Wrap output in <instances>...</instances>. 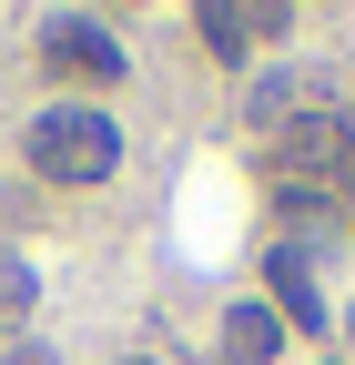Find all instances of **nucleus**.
<instances>
[{
    "label": "nucleus",
    "instance_id": "nucleus-3",
    "mask_svg": "<svg viewBox=\"0 0 355 365\" xmlns=\"http://www.w3.org/2000/svg\"><path fill=\"white\" fill-rule=\"evenodd\" d=\"M193 31H203L224 61H264V51L294 31V11H274V0H203V11H193Z\"/></svg>",
    "mask_w": 355,
    "mask_h": 365
},
{
    "label": "nucleus",
    "instance_id": "nucleus-1",
    "mask_svg": "<svg viewBox=\"0 0 355 365\" xmlns=\"http://www.w3.org/2000/svg\"><path fill=\"white\" fill-rule=\"evenodd\" d=\"M21 153H31L41 182L81 193V182H112V163H122V122H112L102 102H51V112H31Z\"/></svg>",
    "mask_w": 355,
    "mask_h": 365
},
{
    "label": "nucleus",
    "instance_id": "nucleus-6",
    "mask_svg": "<svg viewBox=\"0 0 355 365\" xmlns=\"http://www.w3.org/2000/svg\"><path fill=\"white\" fill-rule=\"evenodd\" d=\"M264 355H284V314L244 294V304L224 314V365H264Z\"/></svg>",
    "mask_w": 355,
    "mask_h": 365
},
{
    "label": "nucleus",
    "instance_id": "nucleus-9",
    "mask_svg": "<svg viewBox=\"0 0 355 365\" xmlns=\"http://www.w3.org/2000/svg\"><path fill=\"white\" fill-rule=\"evenodd\" d=\"M0 365H61V355H51V345H31V335H21V345H0Z\"/></svg>",
    "mask_w": 355,
    "mask_h": 365
},
{
    "label": "nucleus",
    "instance_id": "nucleus-10",
    "mask_svg": "<svg viewBox=\"0 0 355 365\" xmlns=\"http://www.w3.org/2000/svg\"><path fill=\"white\" fill-rule=\"evenodd\" d=\"M122 365H153V355H122Z\"/></svg>",
    "mask_w": 355,
    "mask_h": 365
},
{
    "label": "nucleus",
    "instance_id": "nucleus-7",
    "mask_svg": "<svg viewBox=\"0 0 355 365\" xmlns=\"http://www.w3.org/2000/svg\"><path fill=\"white\" fill-rule=\"evenodd\" d=\"M31 304H41V274H31L21 254H0V335H21V325H31Z\"/></svg>",
    "mask_w": 355,
    "mask_h": 365
},
{
    "label": "nucleus",
    "instance_id": "nucleus-2",
    "mask_svg": "<svg viewBox=\"0 0 355 365\" xmlns=\"http://www.w3.org/2000/svg\"><path fill=\"white\" fill-rule=\"evenodd\" d=\"M325 112H335V81L315 61H264L254 91H244V132H264V143H284V132L325 122Z\"/></svg>",
    "mask_w": 355,
    "mask_h": 365
},
{
    "label": "nucleus",
    "instance_id": "nucleus-8",
    "mask_svg": "<svg viewBox=\"0 0 355 365\" xmlns=\"http://www.w3.org/2000/svg\"><path fill=\"white\" fill-rule=\"evenodd\" d=\"M325 193H335V213H355V122H345V153H335V182H325Z\"/></svg>",
    "mask_w": 355,
    "mask_h": 365
},
{
    "label": "nucleus",
    "instance_id": "nucleus-5",
    "mask_svg": "<svg viewBox=\"0 0 355 365\" xmlns=\"http://www.w3.org/2000/svg\"><path fill=\"white\" fill-rule=\"evenodd\" d=\"M274 314H284V335H325V294H315L304 244H274Z\"/></svg>",
    "mask_w": 355,
    "mask_h": 365
},
{
    "label": "nucleus",
    "instance_id": "nucleus-4",
    "mask_svg": "<svg viewBox=\"0 0 355 365\" xmlns=\"http://www.w3.org/2000/svg\"><path fill=\"white\" fill-rule=\"evenodd\" d=\"M41 61H51L61 81H92V91H102V81H122V41H112L102 21H81V11H61L51 31H41Z\"/></svg>",
    "mask_w": 355,
    "mask_h": 365
}]
</instances>
